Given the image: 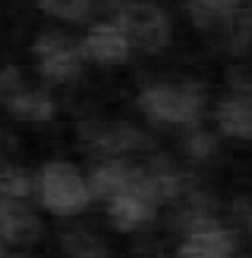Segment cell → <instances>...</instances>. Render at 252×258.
<instances>
[{
  "label": "cell",
  "instance_id": "6da1fadb",
  "mask_svg": "<svg viewBox=\"0 0 252 258\" xmlns=\"http://www.w3.org/2000/svg\"><path fill=\"white\" fill-rule=\"evenodd\" d=\"M138 105L151 120L171 125H192L202 116L205 91L195 82L159 83L146 88Z\"/></svg>",
  "mask_w": 252,
  "mask_h": 258
},
{
  "label": "cell",
  "instance_id": "7a4b0ae2",
  "mask_svg": "<svg viewBox=\"0 0 252 258\" xmlns=\"http://www.w3.org/2000/svg\"><path fill=\"white\" fill-rule=\"evenodd\" d=\"M114 24L131 46L156 53L169 45V21L165 11L151 0H122L116 5Z\"/></svg>",
  "mask_w": 252,
  "mask_h": 258
},
{
  "label": "cell",
  "instance_id": "3957f363",
  "mask_svg": "<svg viewBox=\"0 0 252 258\" xmlns=\"http://www.w3.org/2000/svg\"><path fill=\"white\" fill-rule=\"evenodd\" d=\"M40 195L45 208L55 215H73L91 201L88 182L67 162L45 165L40 177Z\"/></svg>",
  "mask_w": 252,
  "mask_h": 258
},
{
  "label": "cell",
  "instance_id": "277c9868",
  "mask_svg": "<svg viewBox=\"0 0 252 258\" xmlns=\"http://www.w3.org/2000/svg\"><path fill=\"white\" fill-rule=\"evenodd\" d=\"M42 75L52 83H67L79 76L86 58L82 43L58 33L40 36L33 45Z\"/></svg>",
  "mask_w": 252,
  "mask_h": 258
},
{
  "label": "cell",
  "instance_id": "5b68a950",
  "mask_svg": "<svg viewBox=\"0 0 252 258\" xmlns=\"http://www.w3.org/2000/svg\"><path fill=\"white\" fill-rule=\"evenodd\" d=\"M85 147L98 156L122 155L147 147V135L135 125L125 122H85L79 126Z\"/></svg>",
  "mask_w": 252,
  "mask_h": 258
},
{
  "label": "cell",
  "instance_id": "8992f818",
  "mask_svg": "<svg viewBox=\"0 0 252 258\" xmlns=\"http://www.w3.org/2000/svg\"><path fill=\"white\" fill-rule=\"evenodd\" d=\"M91 198L110 201L132 190H149L150 171L131 165L120 159H108L92 169L88 178Z\"/></svg>",
  "mask_w": 252,
  "mask_h": 258
},
{
  "label": "cell",
  "instance_id": "52a82bcc",
  "mask_svg": "<svg viewBox=\"0 0 252 258\" xmlns=\"http://www.w3.org/2000/svg\"><path fill=\"white\" fill-rule=\"evenodd\" d=\"M187 227L188 234L178 249V258H234V236L215 220L196 217Z\"/></svg>",
  "mask_w": 252,
  "mask_h": 258
},
{
  "label": "cell",
  "instance_id": "ba28073f",
  "mask_svg": "<svg viewBox=\"0 0 252 258\" xmlns=\"http://www.w3.org/2000/svg\"><path fill=\"white\" fill-rule=\"evenodd\" d=\"M157 201L146 190H132L108 201L107 214L119 232H132L156 215Z\"/></svg>",
  "mask_w": 252,
  "mask_h": 258
},
{
  "label": "cell",
  "instance_id": "9c48e42d",
  "mask_svg": "<svg viewBox=\"0 0 252 258\" xmlns=\"http://www.w3.org/2000/svg\"><path fill=\"white\" fill-rule=\"evenodd\" d=\"M0 233L15 245H33L43 234L40 218L18 198H0Z\"/></svg>",
  "mask_w": 252,
  "mask_h": 258
},
{
  "label": "cell",
  "instance_id": "30bf717a",
  "mask_svg": "<svg viewBox=\"0 0 252 258\" xmlns=\"http://www.w3.org/2000/svg\"><path fill=\"white\" fill-rule=\"evenodd\" d=\"M88 59L102 66L123 64L131 51V43L125 33L116 24H97L86 34L82 42Z\"/></svg>",
  "mask_w": 252,
  "mask_h": 258
},
{
  "label": "cell",
  "instance_id": "8fae6325",
  "mask_svg": "<svg viewBox=\"0 0 252 258\" xmlns=\"http://www.w3.org/2000/svg\"><path fill=\"white\" fill-rule=\"evenodd\" d=\"M215 120L223 134L252 141V95H234L217 105Z\"/></svg>",
  "mask_w": 252,
  "mask_h": 258
},
{
  "label": "cell",
  "instance_id": "7c38bea8",
  "mask_svg": "<svg viewBox=\"0 0 252 258\" xmlns=\"http://www.w3.org/2000/svg\"><path fill=\"white\" fill-rule=\"evenodd\" d=\"M11 113L24 122H48L53 117V101L43 91H20L9 103Z\"/></svg>",
  "mask_w": 252,
  "mask_h": 258
},
{
  "label": "cell",
  "instance_id": "4fadbf2b",
  "mask_svg": "<svg viewBox=\"0 0 252 258\" xmlns=\"http://www.w3.org/2000/svg\"><path fill=\"white\" fill-rule=\"evenodd\" d=\"M242 0H188V9L202 27H214L230 20Z\"/></svg>",
  "mask_w": 252,
  "mask_h": 258
},
{
  "label": "cell",
  "instance_id": "5bb4252c",
  "mask_svg": "<svg viewBox=\"0 0 252 258\" xmlns=\"http://www.w3.org/2000/svg\"><path fill=\"white\" fill-rule=\"evenodd\" d=\"M64 252L69 258H107L100 240L86 232H70L61 239Z\"/></svg>",
  "mask_w": 252,
  "mask_h": 258
},
{
  "label": "cell",
  "instance_id": "9a60e30c",
  "mask_svg": "<svg viewBox=\"0 0 252 258\" xmlns=\"http://www.w3.org/2000/svg\"><path fill=\"white\" fill-rule=\"evenodd\" d=\"M37 5L50 17L77 23L88 18L94 0H37Z\"/></svg>",
  "mask_w": 252,
  "mask_h": 258
},
{
  "label": "cell",
  "instance_id": "2e32d148",
  "mask_svg": "<svg viewBox=\"0 0 252 258\" xmlns=\"http://www.w3.org/2000/svg\"><path fill=\"white\" fill-rule=\"evenodd\" d=\"M31 190L28 175L20 169L0 171V198H24Z\"/></svg>",
  "mask_w": 252,
  "mask_h": 258
},
{
  "label": "cell",
  "instance_id": "e0dca14e",
  "mask_svg": "<svg viewBox=\"0 0 252 258\" xmlns=\"http://www.w3.org/2000/svg\"><path fill=\"white\" fill-rule=\"evenodd\" d=\"M21 89V76L15 67H5L0 70V100L9 103Z\"/></svg>",
  "mask_w": 252,
  "mask_h": 258
},
{
  "label": "cell",
  "instance_id": "ac0fdd59",
  "mask_svg": "<svg viewBox=\"0 0 252 258\" xmlns=\"http://www.w3.org/2000/svg\"><path fill=\"white\" fill-rule=\"evenodd\" d=\"M187 150L193 156L203 157L214 150V140H212V137H209L206 134H198L188 140Z\"/></svg>",
  "mask_w": 252,
  "mask_h": 258
},
{
  "label": "cell",
  "instance_id": "d6986e66",
  "mask_svg": "<svg viewBox=\"0 0 252 258\" xmlns=\"http://www.w3.org/2000/svg\"><path fill=\"white\" fill-rule=\"evenodd\" d=\"M0 258H3V252H2V245H0Z\"/></svg>",
  "mask_w": 252,
  "mask_h": 258
},
{
  "label": "cell",
  "instance_id": "ffe728a7",
  "mask_svg": "<svg viewBox=\"0 0 252 258\" xmlns=\"http://www.w3.org/2000/svg\"><path fill=\"white\" fill-rule=\"evenodd\" d=\"M11 258H23V257H18V255H15V257H11Z\"/></svg>",
  "mask_w": 252,
  "mask_h": 258
}]
</instances>
